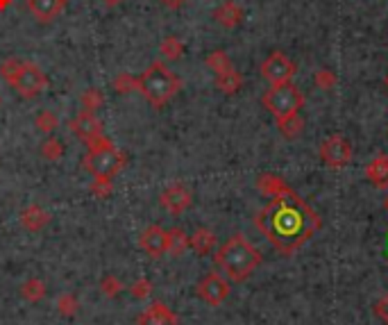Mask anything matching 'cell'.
I'll return each instance as SVG.
<instances>
[{
	"label": "cell",
	"instance_id": "6da1fadb",
	"mask_svg": "<svg viewBox=\"0 0 388 325\" xmlns=\"http://www.w3.org/2000/svg\"><path fill=\"white\" fill-rule=\"evenodd\" d=\"M257 227L275 250L293 255L320 230V216L293 189L286 187L271 196V203L257 214Z\"/></svg>",
	"mask_w": 388,
	"mask_h": 325
},
{
	"label": "cell",
	"instance_id": "7a4b0ae2",
	"mask_svg": "<svg viewBox=\"0 0 388 325\" xmlns=\"http://www.w3.org/2000/svg\"><path fill=\"white\" fill-rule=\"evenodd\" d=\"M214 262L232 282H243L261 264V253L243 234H234L218 248Z\"/></svg>",
	"mask_w": 388,
	"mask_h": 325
},
{
	"label": "cell",
	"instance_id": "3957f363",
	"mask_svg": "<svg viewBox=\"0 0 388 325\" xmlns=\"http://www.w3.org/2000/svg\"><path fill=\"white\" fill-rule=\"evenodd\" d=\"M180 78L168 69L166 64L152 62L148 69L137 78V91L150 102L152 107H163L166 102L175 98V93L180 91Z\"/></svg>",
	"mask_w": 388,
	"mask_h": 325
},
{
	"label": "cell",
	"instance_id": "277c9868",
	"mask_svg": "<svg viewBox=\"0 0 388 325\" xmlns=\"http://www.w3.org/2000/svg\"><path fill=\"white\" fill-rule=\"evenodd\" d=\"M82 164H84V168L95 177V180L111 182L114 175L123 168L125 155L102 135L100 139H95V142L89 146V153L84 155Z\"/></svg>",
	"mask_w": 388,
	"mask_h": 325
},
{
	"label": "cell",
	"instance_id": "5b68a950",
	"mask_svg": "<svg viewBox=\"0 0 388 325\" xmlns=\"http://www.w3.org/2000/svg\"><path fill=\"white\" fill-rule=\"evenodd\" d=\"M304 105V96L297 87L290 82L286 85H275L264 93V107L271 112L277 121L288 118L293 114H300V109Z\"/></svg>",
	"mask_w": 388,
	"mask_h": 325
},
{
	"label": "cell",
	"instance_id": "8992f818",
	"mask_svg": "<svg viewBox=\"0 0 388 325\" xmlns=\"http://www.w3.org/2000/svg\"><path fill=\"white\" fill-rule=\"evenodd\" d=\"M10 87L21 96V98H34V96H39L41 91H46L48 78L36 64L23 62V64H21L19 76L14 78V82Z\"/></svg>",
	"mask_w": 388,
	"mask_h": 325
},
{
	"label": "cell",
	"instance_id": "52a82bcc",
	"mask_svg": "<svg viewBox=\"0 0 388 325\" xmlns=\"http://www.w3.org/2000/svg\"><path fill=\"white\" fill-rule=\"evenodd\" d=\"M320 159L330 168H343L352 161V144L345 137L332 135L327 137L323 146H320Z\"/></svg>",
	"mask_w": 388,
	"mask_h": 325
},
{
	"label": "cell",
	"instance_id": "ba28073f",
	"mask_svg": "<svg viewBox=\"0 0 388 325\" xmlns=\"http://www.w3.org/2000/svg\"><path fill=\"white\" fill-rule=\"evenodd\" d=\"M261 76H264L266 82H271V87L286 85L295 76V64L290 62L286 55L273 53L264 64H261Z\"/></svg>",
	"mask_w": 388,
	"mask_h": 325
},
{
	"label": "cell",
	"instance_id": "9c48e42d",
	"mask_svg": "<svg viewBox=\"0 0 388 325\" xmlns=\"http://www.w3.org/2000/svg\"><path fill=\"white\" fill-rule=\"evenodd\" d=\"M229 291H232V289H229L227 280H222L218 273H207V276L200 280L198 287H196L198 298L205 300L207 305H212V307L222 305V302L227 300Z\"/></svg>",
	"mask_w": 388,
	"mask_h": 325
},
{
	"label": "cell",
	"instance_id": "30bf717a",
	"mask_svg": "<svg viewBox=\"0 0 388 325\" xmlns=\"http://www.w3.org/2000/svg\"><path fill=\"white\" fill-rule=\"evenodd\" d=\"M71 132L78 139H82V142H84L87 146H91L95 139L102 137V123H100V118L95 116L93 112H87V109H82V112L71 121Z\"/></svg>",
	"mask_w": 388,
	"mask_h": 325
},
{
	"label": "cell",
	"instance_id": "8fae6325",
	"mask_svg": "<svg viewBox=\"0 0 388 325\" xmlns=\"http://www.w3.org/2000/svg\"><path fill=\"white\" fill-rule=\"evenodd\" d=\"M159 203H161L163 210L177 216V214L189 210L191 203H193V196H191V191L184 187V184L177 182V184H173V187H168L166 191H163Z\"/></svg>",
	"mask_w": 388,
	"mask_h": 325
},
{
	"label": "cell",
	"instance_id": "7c38bea8",
	"mask_svg": "<svg viewBox=\"0 0 388 325\" xmlns=\"http://www.w3.org/2000/svg\"><path fill=\"white\" fill-rule=\"evenodd\" d=\"M139 243L148 255L157 260V257L168 253V230H163L159 225H150L148 230H144V234H141Z\"/></svg>",
	"mask_w": 388,
	"mask_h": 325
},
{
	"label": "cell",
	"instance_id": "4fadbf2b",
	"mask_svg": "<svg viewBox=\"0 0 388 325\" xmlns=\"http://www.w3.org/2000/svg\"><path fill=\"white\" fill-rule=\"evenodd\" d=\"M66 7V0H27V10L30 14L41 21V23H50L55 21L59 14L64 12Z\"/></svg>",
	"mask_w": 388,
	"mask_h": 325
},
{
	"label": "cell",
	"instance_id": "5bb4252c",
	"mask_svg": "<svg viewBox=\"0 0 388 325\" xmlns=\"http://www.w3.org/2000/svg\"><path fill=\"white\" fill-rule=\"evenodd\" d=\"M137 325H177V316L163 302H152L139 314Z\"/></svg>",
	"mask_w": 388,
	"mask_h": 325
},
{
	"label": "cell",
	"instance_id": "9a60e30c",
	"mask_svg": "<svg viewBox=\"0 0 388 325\" xmlns=\"http://www.w3.org/2000/svg\"><path fill=\"white\" fill-rule=\"evenodd\" d=\"M365 177L372 187L377 189H388V155H377L370 159V164L365 166Z\"/></svg>",
	"mask_w": 388,
	"mask_h": 325
},
{
	"label": "cell",
	"instance_id": "2e32d148",
	"mask_svg": "<svg viewBox=\"0 0 388 325\" xmlns=\"http://www.w3.org/2000/svg\"><path fill=\"white\" fill-rule=\"evenodd\" d=\"M214 19L218 21V23L222 27H227V30H232L236 25H241V21H243V10H241V5H236L234 0H225L218 10L214 12Z\"/></svg>",
	"mask_w": 388,
	"mask_h": 325
},
{
	"label": "cell",
	"instance_id": "e0dca14e",
	"mask_svg": "<svg viewBox=\"0 0 388 325\" xmlns=\"http://www.w3.org/2000/svg\"><path fill=\"white\" fill-rule=\"evenodd\" d=\"M189 246L196 250L198 255H209L216 246V234L207 227H198L193 236H189Z\"/></svg>",
	"mask_w": 388,
	"mask_h": 325
},
{
	"label": "cell",
	"instance_id": "ac0fdd59",
	"mask_svg": "<svg viewBox=\"0 0 388 325\" xmlns=\"http://www.w3.org/2000/svg\"><path fill=\"white\" fill-rule=\"evenodd\" d=\"M241 85H243V78H241V73L234 69V66H232V69H227V71H222V73H218V76H216V87H218L220 91L227 93V96L236 93L238 89H241Z\"/></svg>",
	"mask_w": 388,
	"mask_h": 325
},
{
	"label": "cell",
	"instance_id": "d6986e66",
	"mask_svg": "<svg viewBox=\"0 0 388 325\" xmlns=\"http://www.w3.org/2000/svg\"><path fill=\"white\" fill-rule=\"evenodd\" d=\"M21 221H23V225L27 227V230H41V227L50 221V216H48V212L41 210L39 205H32L23 212Z\"/></svg>",
	"mask_w": 388,
	"mask_h": 325
},
{
	"label": "cell",
	"instance_id": "ffe728a7",
	"mask_svg": "<svg viewBox=\"0 0 388 325\" xmlns=\"http://www.w3.org/2000/svg\"><path fill=\"white\" fill-rule=\"evenodd\" d=\"M186 248H191L186 232L180 230V227H173V230H168V253L173 255V257H180V255H184Z\"/></svg>",
	"mask_w": 388,
	"mask_h": 325
},
{
	"label": "cell",
	"instance_id": "44dd1931",
	"mask_svg": "<svg viewBox=\"0 0 388 325\" xmlns=\"http://www.w3.org/2000/svg\"><path fill=\"white\" fill-rule=\"evenodd\" d=\"M159 53L163 55V59H168V62H175V59H180L182 53H184V43L177 39V36H166V39L161 41L159 46Z\"/></svg>",
	"mask_w": 388,
	"mask_h": 325
},
{
	"label": "cell",
	"instance_id": "7402d4cb",
	"mask_svg": "<svg viewBox=\"0 0 388 325\" xmlns=\"http://www.w3.org/2000/svg\"><path fill=\"white\" fill-rule=\"evenodd\" d=\"M277 125H279V132H282V135H284L286 139H295V137L302 132L304 121H302L300 114H293V116L282 118V121H277Z\"/></svg>",
	"mask_w": 388,
	"mask_h": 325
},
{
	"label": "cell",
	"instance_id": "603a6c76",
	"mask_svg": "<svg viewBox=\"0 0 388 325\" xmlns=\"http://www.w3.org/2000/svg\"><path fill=\"white\" fill-rule=\"evenodd\" d=\"M259 189L264 191V194H268V196H275V194H279V191H284L288 184L282 180V177H277V175H271V173H266V175H261L259 177Z\"/></svg>",
	"mask_w": 388,
	"mask_h": 325
},
{
	"label": "cell",
	"instance_id": "cb8c5ba5",
	"mask_svg": "<svg viewBox=\"0 0 388 325\" xmlns=\"http://www.w3.org/2000/svg\"><path fill=\"white\" fill-rule=\"evenodd\" d=\"M207 66L218 76V73L232 69V62H229L225 50H214V53H209V57H207Z\"/></svg>",
	"mask_w": 388,
	"mask_h": 325
},
{
	"label": "cell",
	"instance_id": "d4e9b609",
	"mask_svg": "<svg viewBox=\"0 0 388 325\" xmlns=\"http://www.w3.org/2000/svg\"><path fill=\"white\" fill-rule=\"evenodd\" d=\"M102 91L100 89H87L84 93H82V109H87V112H95V109L102 107Z\"/></svg>",
	"mask_w": 388,
	"mask_h": 325
},
{
	"label": "cell",
	"instance_id": "484cf974",
	"mask_svg": "<svg viewBox=\"0 0 388 325\" xmlns=\"http://www.w3.org/2000/svg\"><path fill=\"white\" fill-rule=\"evenodd\" d=\"M313 82H316L320 89H325V91H330V89L336 87V73H332L330 69H320V71H316Z\"/></svg>",
	"mask_w": 388,
	"mask_h": 325
},
{
	"label": "cell",
	"instance_id": "4316f807",
	"mask_svg": "<svg viewBox=\"0 0 388 325\" xmlns=\"http://www.w3.org/2000/svg\"><path fill=\"white\" fill-rule=\"evenodd\" d=\"M114 89L118 93H130L137 89V78H132L130 73H121V76L114 80Z\"/></svg>",
	"mask_w": 388,
	"mask_h": 325
},
{
	"label": "cell",
	"instance_id": "83f0119b",
	"mask_svg": "<svg viewBox=\"0 0 388 325\" xmlns=\"http://www.w3.org/2000/svg\"><path fill=\"white\" fill-rule=\"evenodd\" d=\"M21 64H23V62H19V59H7V62H5L3 66H0V73H3V78H5V82H7V85H12V82H14V78L19 76Z\"/></svg>",
	"mask_w": 388,
	"mask_h": 325
},
{
	"label": "cell",
	"instance_id": "f1b7e54d",
	"mask_svg": "<svg viewBox=\"0 0 388 325\" xmlns=\"http://www.w3.org/2000/svg\"><path fill=\"white\" fill-rule=\"evenodd\" d=\"M41 153H43V157H46V159L62 157L64 146H62V142H57V139H48V142H43V146H41Z\"/></svg>",
	"mask_w": 388,
	"mask_h": 325
},
{
	"label": "cell",
	"instance_id": "f546056e",
	"mask_svg": "<svg viewBox=\"0 0 388 325\" xmlns=\"http://www.w3.org/2000/svg\"><path fill=\"white\" fill-rule=\"evenodd\" d=\"M36 128H39L41 132H52L59 125V121H57V116L52 114V112H41L39 116H36Z\"/></svg>",
	"mask_w": 388,
	"mask_h": 325
},
{
	"label": "cell",
	"instance_id": "4dcf8cb0",
	"mask_svg": "<svg viewBox=\"0 0 388 325\" xmlns=\"http://www.w3.org/2000/svg\"><path fill=\"white\" fill-rule=\"evenodd\" d=\"M372 312H375V316H377V319L382 321L384 325H388V293H384L382 298H379V300L375 302Z\"/></svg>",
	"mask_w": 388,
	"mask_h": 325
},
{
	"label": "cell",
	"instance_id": "1f68e13d",
	"mask_svg": "<svg viewBox=\"0 0 388 325\" xmlns=\"http://www.w3.org/2000/svg\"><path fill=\"white\" fill-rule=\"evenodd\" d=\"M102 289H104V293H107V295H116L118 289H121V284L116 282V278H104L102 280Z\"/></svg>",
	"mask_w": 388,
	"mask_h": 325
},
{
	"label": "cell",
	"instance_id": "d6a6232c",
	"mask_svg": "<svg viewBox=\"0 0 388 325\" xmlns=\"http://www.w3.org/2000/svg\"><path fill=\"white\" fill-rule=\"evenodd\" d=\"M132 291L137 298H144L146 293H150V282H148V280H139V282L132 287Z\"/></svg>",
	"mask_w": 388,
	"mask_h": 325
},
{
	"label": "cell",
	"instance_id": "836d02e7",
	"mask_svg": "<svg viewBox=\"0 0 388 325\" xmlns=\"http://www.w3.org/2000/svg\"><path fill=\"white\" fill-rule=\"evenodd\" d=\"M184 3H186V0H161V5L168 7V10H180Z\"/></svg>",
	"mask_w": 388,
	"mask_h": 325
},
{
	"label": "cell",
	"instance_id": "e575fe53",
	"mask_svg": "<svg viewBox=\"0 0 388 325\" xmlns=\"http://www.w3.org/2000/svg\"><path fill=\"white\" fill-rule=\"evenodd\" d=\"M100 3L104 5V7H118L123 3V0H100Z\"/></svg>",
	"mask_w": 388,
	"mask_h": 325
},
{
	"label": "cell",
	"instance_id": "d590c367",
	"mask_svg": "<svg viewBox=\"0 0 388 325\" xmlns=\"http://www.w3.org/2000/svg\"><path fill=\"white\" fill-rule=\"evenodd\" d=\"M12 5V0H0V10H7Z\"/></svg>",
	"mask_w": 388,
	"mask_h": 325
},
{
	"label": "cell",
	"instance_id": "8d00e7d4",
	"mask_svg": "<svg viewBox=\"0 0 388 325\" xmlns=\"http://www.w3.org/2000/svg\"><path fill=\"white\" fill-rule=\"evenodd\" d=\"M384 85L388 87V73H386V78H384Z\"/></svg>",
	"mask_w": 388,
	"mask_h": 325
},
{
	"label": "cell",
	"instance_id": "74e56055",
	"mask_svg": "<svg viewBox=\"0 0 388 325\" xmlns=\"http://www.w3.org/2000/svg\"><path fill=\"white\" fill-rule=\"evenodd\" d=\"M384 207H386V212H388V198H386V203H384Z\"/></svg>",
	"mask_w": 388,
	"mask_h": 325
},
{
	"label": "cell",
	"instance_id": "f35d334b",
	"mask_svg": "<svg viewBox=\"0 0 388 325\" xmlns=\"http://www.w3.org/2000/svg\"><path fill=\"white\" fill-rule=\"evenodd\" d=\"M0 102H3V100H0Z\"/></svg>",
	"mask_w": 388,
	"mask_h": 325
}]
</instances>
